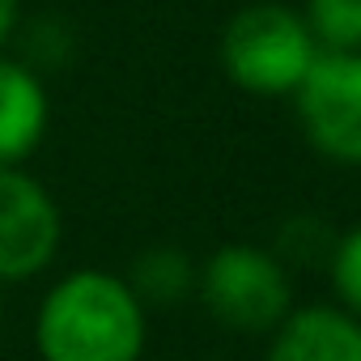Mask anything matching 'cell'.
Masks as SVG:
<instances>
[{
    "mask_svg": "<svg viewBox=\"0 0 361 361\" xmlns=\"http://www.w3.org/2000/svg\"><path fill=\"white\" fill-rule=\"evenodd\" d=\"M149 310L132 285L102 268L68 272L39 306L35 344L43 361H140Z\"/></svg>",
    "mask_w": 361,
    "mask_h": 361,
    "instance_id": "obj_1",
    "label": "cell"
},
{
    "mask_svg": "<svg viewBox=\"0 0 361 361\" xmlns=\"http://www.w3.org/2000/svg\"><path fill=\"white\" fill-rule=\"evenodd\" d=\"M217 56L230 85L255 98H293L302 77L319 60V43L302 9L285 0H255L226 22Z\"/></svg>",
    "mask_w": 361,
    "mask_h": 361,
    "instance_id": "obj_2",
    "label": "cell"
},
{
    "mask_svg": "<svg viewBox=\"0 0 361 361\" xmlns=\"http://www.w3.org/2000/svg\"><path fill=\"white\" fill-rule=\"evenodd\" d=\"M196 293L221 327L268 336L293 310V272L272 255V247L226 243L196 272Z\"/></svg>",
    "mask_w": 361,
    "mask_h": 361,
    "instance_id": "obj_3",
    "label": "cell"
},
{
    "mask_svg": "<svg viewBox=\"0 0 361 361\" xmlns=\"http://www.w3.org/2000/svg\"><path fill=\"white\" fill-rule=\"evenodd\" d=\"M293 111L319 157L361 170V51H319Z\"/></svg>",
    "mask_w": 361,
    "mask_h": 361,
    "instance_id": "obj_4",
    "label": "cell"
},
{
    "mask_svg": "<svg viewBox=\"0 0 361 361\" xmlns=\"http://www.w3.org/2000/svg\"><path fill=\"white\" fill-rule=\"evenodd\" d=\"M60 251V209L39 178L0 166V281H30Z\"/></svg>",
    "mask_w": 361,
    "mask_h": 361,
    "instance_id": "obj_5",
    "label": "cell"
},
{
    "mask_svg": "<svg viewBox=\"0 0 361 361\" xmlns=\"http://www.w3.org/2000/svg\"><path fill=\"white\" fill-rule=\"evenodd\" d=\"M264 361H361V319L344 306H293L272 331Z\"/></svg>",
    "mask_w": 361,
    "mask_h": 361,
    "instance_id": "obj_6",
    "label": "cell"
},
{
    "mask_svg": "<svg viewBox=\"0 0 361 361\" xmlns=\"http://www.w3.org/2000/svg\"><path fill=\"white\" fill-rule=\"evenodd\" d=\"M47 132V90L43 81L18 64L0 60V166L26 161Z\"/></svg>",
    "mask_w": 361,
    "mask_h": 361,
    "instance_id": "obj_7",
    "label": "cell"
},
{
    "mask_svg": "<svg viewBox=\"0 0 361 361\" xmlns=\"http://www.w3.org/2000/svg\"><path fill=\"white\" fill-rule=\"evenodd\" d=\"M196 272H200V268L192 264L188 251L161 243V247L140 251L136 264H132V272H128L123 281L132 285V293H136V298L145 302V310H149V306H178L183 298H192V293H196Z\"/></svg>",
    "mask_w": 361,
    "mask_h": 361,
    "instance_id": "obj_8",
    "label": "cell"
},
{
    "mask_svg": "<svg viewBox=\"0 0 361 361\" xmlns=\"http://www.w3.org/2000/svg\"><path fill=\"white\" fill-rule=\"evenodd\" d=\"M331 247H336V230L323 217H314V213H298V217L281 221L276 243H272V255L289 272H298V268H327Z\"/></svg>",
    "mask_w": 361,
    "mask_h": 361,
    "instance_id": "obj_9",
    "label": "cell"
},
{
    "mask_svg": "<svg viewBox=\"0 0 361 361\" xmlns=\"http://www.w3.org/2000/svg\"><path fill=\"white\" fill-rule=\"evenodd\" d=\"M302 18L319 51H361V0H306Z\"/></svg>",
    "mask_w": 361,
    "mask_h": 361,
    "instance_id": "obj_10",
    "label": "cell"
},
{
    "mask_svg": "<svg viewBox=\"0 0 361 361\" xmlns=\"http://www.w3.org/2000/svg\"><path fill=\"white\" fill-rule=\"evenodd\" d=\"M327 276L336 289V306L361 319V226L336 234V247L327 255Z\"/></svg>",
    "mask_w": 361,
    "mask_h": 361,
    "instance_id": "obj_11",
    "label": "cell"
},
{
    "mask_svg": "<svg viewBox=\"0 0 361 361\" xmlns=\"http://www.w3.org/2000/svg\"><path fill=\"white\" fill-rule=\"evenodd\" d=\"M18 30V0H0V47H5Z\"/></svg>",
    "mask_w": 361,
    "mask_h": 361,
    "instance_id": "obj_12",
    "label": "cell"
}]
</instances>
